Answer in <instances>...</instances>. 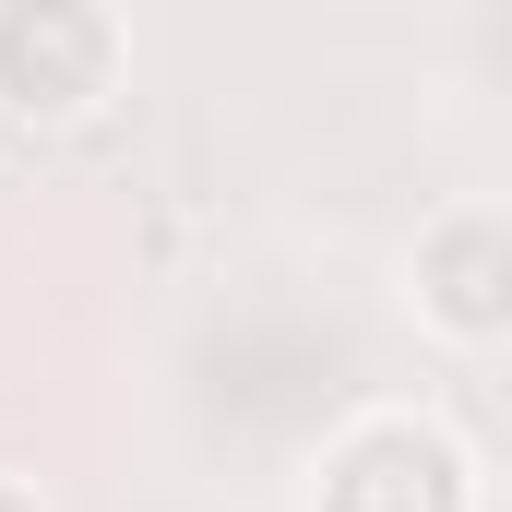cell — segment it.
I'll use <instances>...</instances> for the list:
<instances>
[{
	"label": "cell",
	"instance_id": "2",
	"mask_svg": "<svg viewBox=\"0 0 512 512\" xmlns=\"http://www.w3.org/2000/svg\"><path fill=\"white\" fill-rule=\"evenodd\" d=\"M131 72V24L108 0H0V120L84 131Z\"/></svg>",
	"mask_w": 512,
	"mask_h": 512
},
{
	"label": "cell",
	"instance_id": "4",
	"mask_svg": "<svg viewBox=\"0 0 512 512\" xmlns=\"http://www.w3.org/2000/svg\"><path fill=\"white\" fill-rule=\"evenodd\" d=\"M0 512H48V501H36V489H24V477H0Z\"/></svg>",
	"mask_w": 512,
	"mask_h": 512
},
{
	"label": "cell",
	"instance_id": "1",
	"mask_svg": "<svg viewBox=\"0 0 512 512\" xmlns=\"http://www.w3.org/2000/svg\"><path fill=\"white\" fill-rule=\"evenodd\" d=\"M310 512H477V453L429 405H358L310 453Z\"/></svg>",
	"mask_w": 512,
	"mask_h": 512
},
{
	"label": "cell",
	"instance_id": "3",
	"mask_svg": "<svg viewBox=\"0 0 512 512\" xmlns=\"http://www.w3.org/2000/svg\"><path fill=\"white\" fill-rule=\"evenodd\" d=\"M405 298L441 346H501L512 334V203L501 191H465L417 227L405 251Z\"/></svg>",
	"mask_w": 512,
	"mask_h": 512
}]
</instances>
